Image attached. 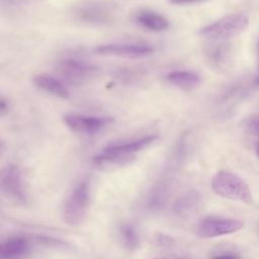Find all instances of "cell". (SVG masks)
Masks as SVG:
<instances>
[{"instance_id":"7c38bea8","label":"cell","mask_w":259,"mask_h":259,"mask_svg":"<svg viewBox=\"0 0 259 259\" xmlns=\"http://www.w3.org/2000/svg\"><path fill=\"white\" fill-rule=\"evenodd\" d=\"M32 243L29 238L16 236L8 238L0 245V259H25L29 256Z\"/></svg>"},{"instance_id":"3957f363","label":"cell","mask_w":259,"mask_h":259,"mask_svg":"<svg viewBox=\"0 0 259 259\" xmlns=\"http://www.w3.org/2000/svg\"><path fill=\"white\" fill-rule=\"evenodd\" d=\"M210 186L217 195L224 198L246 203L252 201V193L248 184L230 171H218L211 178Z\"/></svg>"},{"instance_id":"603a6c76","label":"cell","mask_w":259,"mask_h":259,"mask_svg":"<svg viewBox=\"0 0 259 259\" xmlns=\"http://www.w3.org/2000/svg\"><path fill=\"white\" fill-rule=\"evenodd\" d=\"M168 1L172 4H174V5H187V4L202 2V1H205V0H168Z\"/></svg>"},{"instance_id":"cb8c5ba5","label":"cell","mask_w":259,"mask_h":259,"mask_svg":"<svg viewBox=\"0 0 259 259\" xmlns=\"http://www.w3.org/2000/svg\"><path fill=\"white\" fill-rule=\"evenodd\" d=\"M8 107H9L8 101H6V99L4 97H1V99H0V113H1V115H4L5 112L8 111Z\"/></svg>"},{"instance_id":"44dd1931","label":"cell","mask_w":259,"mask_h":259,"mask_svg":"<svg viewBox=\"0 0 259 259\" xmlns=\"http://www.w3.org/2000/svg\"><path fill=\"white\" fill-rule=\"evenodd\" d=\"M210 259H241V256L234 252H224L214 254L210 257Z\"/></svg>"},{"instance_id":"d6986e66","label":"cell","mask_w":259,"mask_h":259,"mask_svg":"<svg viewBox=\"0 0 259 259\" xmlns=\"http://www.w3.org/2000/svg\"><path fill=\"white\" fill-rule=\"evenodd\" d=\"M114 76L123 83H134L145 76V71L140 68H120L115 71Z\"/></svg>"},{"instance_id":"e0dca14e","label":"cell","mask_w":259,"mask_h":259,"mask_svg":"<svg viewBox=\"0 0 259 259\" xmlns=\"http://www.w3.org/2000/svg\"><path fill=\"white\" fill-rule=\"evenodd\" d=\"M201 197L195 190H190L179 196L173 204V210L179 214L184 215L195 210L200 204Z\"/></svg>"},{"instance_id":"83f0119b","label":"cell","mask_w":259,"mask_h":259,"mask_svg":"<svg viewBox=\"0 0 259 259\" xmlns=\"http://www.w3.org/2000/svg\"><path fill=\"white\" fill-rule=\"evenodd\" d=\"M257 233H258V235H259V226H258V228H257Z\"/></svg>"},{"instance_id":"7a4b0ae2","label":"cell","mask_w":259,"mask_h":259,"mask_svg":"<svg viewBox=\"0 0 259 259\" xmlns=\"http://www.w3.org/2000/svg\"><path fill=\"white\" fill-rule=\"evenodd\" d=\"M69 14L77 24L89 27L106 26L114 19L111 6L100 0H81L71 6Z\"/></svg>"},{"instance_id":"4316f807","label":"cell","mask_w":259,"mask_h":259,"mask_svg":"<svg viewBox=\"0 0 259 259\" xmlns=\"http://www.w3.org/2000/svg\"><path fill=\"white\" fill-rule=\"evenodd\" d=\"M257 154H258V156H259V145H258V147H257Z\"/></svg>"},{"instance_id":"5bb4252c","label":"cell","mask_w":259,"mask_h":259,"mask_svg":"<svg viewBox=\"0 0 259 259\" xmlns=\"http://www.w3.org/2000/svg\"><path fill=\"white\" fill-rule=\"evenodd\" d=\"M165 80L172 86L181 90H192L196 88L200 82V75L191 70H173L165 75Z\"/></svg>"},{"instance_id":"2e32d148","label":"cell","mask_w":259,"mask_h":259,"mask_svg":"<svg viewBox=\"0 0 259 259\" xmlns=\"http://www.w3.org/2000/svg\"><path fill=\"white\" fill-rule=\"evenodd\" d=\"M169 186L170 184L167 180H161L156 183L146 197L145 207L150 211H156L163 208L169 195Z\"/></svg>"},{"instance_id":"9c48e42d","label":"cell","mask_w":259,"mask_h":259,"mask_svg":"<svg viewBox=\"0 0 259 259\" xmlns=\"http://www.w3.org/2000/svg\"><path fill=\"white\" fill-rule=\"evenodd\" d=\"M244 223L240 220L220 217H206L198 223L196 234L203 239L215 238L235 233L242 229Z\"/></svg>"},{"instance_id":"ac0fdd59","label":"cell","mask_w":259,"mask_h":259,"mask_svg":"<svg viewBox=\"0 0 259 259\" xmlns=\"http://www.w3.org/2000/svg\"><path fill=\"white\" fill-rule=\"evenodd\" d=\"M118 234L120 236L123 246L131 251L137 250L141 244V238L137 228L131 223L121 224L118 228Z\"/></svg>"},{"instance_id":"277c9868","label":"cell","mask_w":259,"mask_h":259,"mask_svg":"<svg viewBox=\"0 0 259 259\" xmlns=\"http://www.w3.org/2000/svg\"><path fill=\"white\" fill-rule=\"evenodd\" d=\"M248 24V15L244 12H236L201 27L198 34L211 40H227L242 33Z\"/></svg>"},{"instance_id":"9a60e30c","label":"cell","mask_w":259,"mask_h":259,"mask_svg":"<svg viewBox=\"0 0 259 259\" xmlns=\"http://www.w3.org/2000/svg\"><path fill=\"white\" fill-rule=\"evenodd\" d=\"M135 20L140 26L153 32H161L169 27L168 19L153 10L139 11L135 16Z\"/></svg>"},{"instance_id":"8992f818","label":"cell","mask_w":259,"mask_h":259,"mask_svg":"<svg viewBox=\"0 0 259 259\" xmlns=\"http://www.w3.org/2000/svg\"><path fill=\"white\" fill-rule=\"evenodd\" d=\"M56 71L63 80L72 84H83L93 79L98 68L87 60L77 57H66L56 64Z\"/></svg>"},{"instance_id":"52a82bcc","label":"cell","mask_w":259,"mask_h":259,"mask_svg":"<svg viewBox=\"0 0 259 259\" xmlns=\"http://www.w3.org/2000/svg\"><path fill=\"white\" fill-rule=\"evenodd\" d=\"M112 121L110 116L87 115L79 112H67L63 115V122L69 130L84 135L97 134Z\"/></svg>"},{"instance_id":"ffe728a7","label":"cell","mask_w":259,"mask_h":259,"mask_svg":"<svg viewBox=\"0 0 259 259\" xmlns=\"http://www.w3.org/2000/svg\"><path fill=\"white\" fill-rule=\"evenodd\" d=\"M156 244L162 248H170L174 245V240L171 236L166 234H159L156 236Z\"/></svg>"},{"instance_id":"ba28073f","label":"cell","mask_w":259,"mask_h":259,"mask_svg":"<svg viewBox=\"0 0 259 259\" xmlns=\"http://www.w3.org/2000/svg\"><path fill=\"white\" fill-rule=\"evenodd\" d=\"M154 49L145 42H112L103 44L94 48V53L100 56L139 59L152 55Z\"/></svg>"},{"instance_id":"d4e9b609","label":"cell","mask_w":259,"mask_h":259,"mask_svg":"<svg viewBox=\"0 0 259 259\" xmlns=\"http://www.w3.org/2000/svg\"><path fill=\"white\" fill-rule=\"evenodd\" d=\"M257 57H258V63H259V40H258V44H257ZM256 83L259 85V75L256 79Z\"/></svg>"},{"instance_id":"8fae6325","label":"cell","mask_w":259,"mask_h":259,"mask_svg":"<svg viewBox=\"0 0 259 259\" xmlns=\"http://www.w3.org/2000/svg\"><path fill=\"white\" fill-rule=\"evenodd\" d=\"M203 48V54L209 65L215 69H224L232 56L231 44L227 40H211Z\"/></svg>"},{"instance_id":"6da1fadb","label":"cell","mask_w":259,"mask_h":259,"mask_svg":"<svg viewBox=\"0 0 259 259\" xmlns=\"http://www.w3.org/2000/svg\"><path fill=\"white\" fill-rule=\"evenodd\" d=\"M158 139L157 135H145L126 141L112 143L104 147L93 157V163L97 166H110L128 161L136 153L148 148Z\"/></svg>"},{"instance_id":"7402d4cb","label":"cell","mask_w":259,"mask_h":259,"mask_svg":"<svg viewBox=\"0 0 259 259\" xmlns=\"http://www.w3.org/2000/svg\"><path fill=\"white\" fill-rule=\"evenodd\" d=\"M249 131L251 134L259 137V118H256L249 123Z\"/></svg>"},{"instance_id":"30bf717a","label":"cell","mask_w":259,"mask_h":259,"mask_svg":"<svg viewBox=\"0 0 259 259\" xmlns=\"http://www.w3.org/2000/svg\"><path fill=\"white\" fill-rule=\"evenodd\" d=\"M0 186L2 192L9 198L19 202H26V192L19 168L15 165H7L2 169L0 175Z\"/></svg>"},{"instance_id":"4fadbf2b","label":"cell","mask_w":259,"mask_h":259,"mask_svg":"<svg viewBox=\"0 0 259 259\" xmlns=\"http://www.w3.org/2000/svg\"><path fill=\"white\" fill-rule=\"evenodd\" d=\"M34 85L44 92H47L53 96L67 99L70 96V92L64 82L52 75L40 73L33 78Z\"/></svg>"},{"instance_id":"5b68a950","label":"cell","mask_w":259,"mask_h":259,"mask_svg":"<svg viewBox=\"0 0 259 259\" xmlns=\"http://www.w3.org/2000/svg\"><path fill=\"white\" fill-rule=\"evenodd\" d=\"M90 197L89 182L87 180L79 182L67 196L63 204L62 215L64 222L70 226L80 225L87 213Z\"/></svg>"},{"instance_id":"484cf974","label":"cell","mask_w":259,"mask_h":259,"mask_svg":"<svg viewBox=\"0 0 259 259\" xmlns=\"http://www.w3.org/2000/svg\"><path fill=\"white\" fill-rule=\"evenodd\" d=\"M153 259H166V258H153ZM176 259H187V258H176Z\"/></svg>"}]
</instances>
